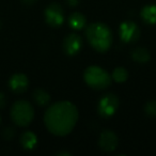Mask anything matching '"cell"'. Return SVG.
I'll list each match as a JSON object with an SVG mask.
<instances>
[{"label": "cell", "mask_w": 156, "mask_h": 156, "mask_svg": "<svg viewBox=\"0 0 156 156\" xmlns=\"http://www.w3.org/2000/svg\"><path fill=\"white\" fill-rule=\"evenodd\" d=\"M78 120V110L71 102H58L52 104L44 115V122L51 134L65 136L75 127Z\"/></svg>", "instance_id": "obj_1"}, {"label": "cell", "mask_w": 156, "mask_h": 156, "mask_svg": "<svg viewBox=\"0 0 156 156\" xmlns=\"http://www.w3.org/2000/svg\"><path fill=\"white\" fill-rule=\"evenodd\" d=\"M86 37L89 44L98 52H106L112 44V32L103 23H92L86 28Z\"/></svg>", "instance_id": "obj_2"}, {"label": "cell", "mask_w": 156, "mask_h": 156, "mask_svg": "<svg viewBox=\"0 0 156 156\" xmlns=\"http://www.w3.org/2000/svg\"><path fill=\"white\" fill-rule=\"evenodd\" d=\"M83 79L90 88L94 90H104L111 83V77L108 72L96 65L87 67L83 74Z\"/></svg>", "instance_id": "obj_3"}, {"label": "cell", "mask_w": 156, "mask_h": 156, "mask_svg": "<svg viewBox=\"0 0 156 156\" xmlns=\"http://www.w3.org/2000/svg\"><path fill=\"white\" fill-rule=\"evenodd\" d=\"M10 115H11L12 121L16 125L25 127L32 122L33 117H34V109L29 102L20 100L12 105Z\"/></svg>", "instance_id": "obj_4"}, {"label": "cell", "mask_w": 156, "mask_h": 156, "mask_svg": "<svg viewBox=\"0 0 156 156\" xmlns=\"http://www.w3.org/2000/svg\"><path fill=\"white\" fill-rule=\"evenodd\" d=\"M119 98L115 94L107 93L100 100L98 105V112L103 118H110L119 108Z\"/></svg>", "instance_id": "obj_5"}, {"label": "cell", "mask_w": 156, "mask_h": 156, "mask_svg": "<svg viewBox=\"0 0 156 156\" xmlns=\"http://www.w3.org/2000/svg\"><path fill=\"white\" fill-rule=\"evenodd\" d=\"M45 20L50 27L58 28L64 22V11L59 3H51L45 9L44 12Z\"/></svg>", "instance_id": "obj_6"}, {"label": "cell", "mask_w": 156, "mask_h": 156, "mask_svg": "<svg viewBox=\"0 0 156 156\" xmlns=\"http://www.w3.org/2000/svg\"><path fill=\"white\" fill-rule=\"evenodd\" d=\"M119 33L124 43H134L140 37V29L133 20H125L120 25Z\"/></svg>", "instance_id": "obj_7"}, {"label": "cell", "mask_w": 156, "mask_h": 156, "mask_svg": "<svg viewBox=\"0 0 156 156\" xmlns=\"http://www.w3.org/2000/svg\"><path fill=\"white\" fill-rule=\"evenodd\" d=\"M63 50L69 56H75L83 47V39L76 33H69L63 41Z\"/></svg>", "instance_id": "obj_8"}, {"label": "cell", "mask_w": 156, "mask_h": 156, "mask_svg": "<svg viewBox=\"0 0 156 156\" xmlns=\"http://www.w3.org/2000/svg\"><path fill=\"white\" fill-rule=\"evenodd\" d=\"M98 144H100L101 149L104 151L112 152L117 149L118 144H119V139L112 130L106 129L101 134Z\"/></svg>", "instance_id": "obj_9"}, {"label": "cell", "mask_w": 156, "mask_h": 156, "mask_svg": "<svg viewBox=\"0 0 156 156\" xmlns=\"http://www.w3.org/2000/svg\"><path fill=\"white\" fill-rule=\"evenodd\" d=\"M29 85L28 77L23 73H16L10 78L9 87L14 93H23L27 90Z\"/></svg>", "instance_id": "obj_10"}, {"label": "cell", "mask_w": 156, "mask_h": 156, "mask_svg": "<svg viewBox=\"0 0 156 156\" xmlns=\"http://www.w3.org/2000/svg\"><path fill=\"white\" fill-rule=\"evenodd\" d=\"M86 24H87V18L83 14L79 13V12H74L69 15V25L74 30H80V29L85 28Z\"/></svg>", "instance_id": "obj_11"}, {"label": "cell", "mask_w": 156, "mask_h": 156, "mask_svg": "<svg viewBox=\"0 0 156 156\" xmlns=\"http://www.w3.org/2000/svg\"><path fill=\"white\" fill-rule=\"evenodd\" d=\"M20 144L25 150H33L37 144V137L34 133L27 130L20 136Z\"/></svg>", "instance_id": "obj_12"}, {"label": "cell", "mask_w": 156, "mask_h": 156, "mask_svg": "<svg viewBox=\"0 0 156 156\" xmlns=\"http://www.w3.org/2000/svg\"><path fill=\"white\" fill-rule=\"evenodd\" d=\"M141 18L143 22L149 25L156 24V5H147L142 8L140 12Z\"/></svg>", "instance_id": "obj_13"}, {"label": "cell", "mask_w": 156, "mask_h": 156, "mask_svg": "<svg viewBox=\"0 0 156 156\" xmlns=\"http://www.w3.org/2000/svg\"><path fill=\"white\" fill-rule=\"evenodd\" d=\"M132 58L138 63H147L150 61V52L147 49L143 47H136L132 51Z\"/></svg>", "instance_id": "obj_14"}, {"label": "cell", "mask_w": 156, "mask_h": 156, "mask_svg": "<svg viewBox=\"0 0 156 156\" xmlns=\"http://www.w3.org/2000/svg\"><path fill=\"white\" fill-rule=\"evenodd\" d=\"M33 100L39 106H46L50 102V95L43 89H37L33 92Z\"/></svg>", "instance_id": "obj_15"}, {"label": "cell", "mask_w": 156, "mask_h": 156, "mask_svg": "<svg viewBox=\"0 0 156 156\" xmlns=\"http://www.w3.org/2000/svg\"><path fill=\"white\" fill-rule=\"evenodd\" d=\"M112 79L115 83H124V81L127 80L128 78V72L124 67H117L115 69V71L112 72Z\"/></svg>", "instance_id": "obj_16"}, {"label": "cell", "mask_w": 156, "mask_h": 156, "mask_svg": "<svg viewBox=\"0 0 156 156\" xmlns=\"http://www.w3.org/2000/svg\"><path fill=\"white\" fill-rule=\"evenodd\" d=\"M144 111L149 117H156V101H150L145 104Z\"/></svg>", "instance_id": "obj_17"}, {"label": "cell", "mask_w": 156, "mask_h": 156, "mask_svg": "<svg viewBox=\"0 0 156 156\" xmlns=\"http://www.w3.org/2000/svg\"><path fill=\"white\" fill-rule=\"evenodd\" d=\"M2 136L5 140H12L15 136V128L13 127H7L2 133Z\"/></svg>", "instance_id": "obj_18"}, {"label": "cell", "mask_w": 156, "mask_h": 156, "mask_svg": "<svg viewBox=\"0 0 156 156\" xmlns=\"http://www.w3.org/2000/svg\"><path fill=\"white\" fill-rule=\"evenodd\" d=\"M7 105V98L3 92H0V108H5Z\"/></svg>", "instance_id": "obj_19"}, {"label": "cell", "mask_w": 156, "mask_h": 156, "mask_svg": "<svg viewBox=\"0 0 156 156\" xmlns=\"http://www.w3.org/2000/svg\"><path fill=\"white\" fill-rule=\"evenodd\" d=\"M67 3H69V5H71V7H76V5H79V1L80 0H66Z\"/></svg>", "instance_id": "obj_20"}, {"label": "cell", "mask_w": 156, "mask_h": 156, "mask_svg": "<svg viewBox=\"0 0 156 156\" xmlns=\"http://www.w3.org/2000/svg\"><path fill=\"white\" fill-rule=\"evenodd\" d=\"M23 3L26 5H33L35 2H37V0H22Z\"/></svg>", "instance_id": "obj_21"}, {"label": "cell", "mask_w": 156, "mask_h": 156, "mask_svg": "<svg viewBox=\"0 0 156 156\" xmlns=\"http://www.w3.org/2000/svg\"><path fill=\"white\" fill-rule=\"evenodd\" d=\"M58 155H71L69 152H59Z\"/></svg>", "instance_id": "obj_22"}, {"label": "cell", "mask_w": 156, "mask_h": 156, "mask_svg": "<svg viewBox=\"0 0 156 156\" xmlns=\"http://www.w3.org/2000/svg\"><path fill=\"white\" fill-rule=\"evenodd\" d=\"M0 28H1V22H0Z\"/></svg>", "instance_id": "obj_23"}, {"label": "cell", "mask_w": 156, "mask_h": 156, "mask_svg": "<svg viewBox=\"0 0 156 156\" xmlns=\"http://www.w3.org/2000/svg\"><path fill=\"white\" fill-rule=\"evenodd\" d=\"M0 120H1V119H0Z\"/></svg>", "instance_id": "obj_24"}]
</instances>
